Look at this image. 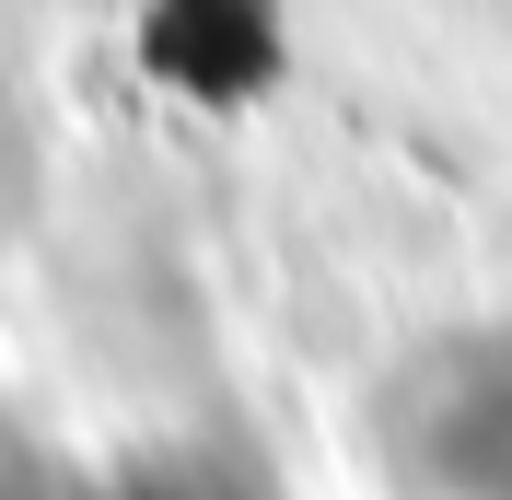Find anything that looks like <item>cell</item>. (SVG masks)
<instances>
[{"label":"cell","instance_id":"1","mask_svg":"<svg viewBox=\"0 0 512 500\" xmlns=\"http://www.w3.org/2000/svg\"><path fill=\"white\" fill-rule=\"evenodd\" d=\"M384 442L431 500H512V361H419Z\"/></svg>","mask_w":512,"mask_h":500}]
</instances>
